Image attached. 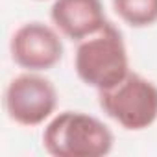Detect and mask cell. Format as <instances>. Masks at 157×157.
Returning <instances> with one entry per match:
<instances>
[{
  "instance_id": "6da1fadb",
  "label": "cell",
  "mask_w": 157,
  "mask_h": 157,
  "mask_svg": "<svg viewBox=\"0 0 157 157\" xmlns=\"http://www.w3.org/2000/svg\"><path fill=\"white\" fill-rule=\"evenodd\" d=\"M113 144L109 126L83 111L56 113L43 129V146L54 157H104Z\"/></svg>"
},
{
  "instance_id": "7a4b0ae2",
  "label": "cell",
  "mask_w": 157,
  "mask_h": 157,
  "mask_svg": "<svg viewBox=\"0 0 157 157\" xmlns=\"http://www.w3.org/2000/svg\"><path fill=\"white\" fill-rule=\"evenodd\" d=\"M74 70L87 87L98 93L120 83L131 68L128 46L118 28L107 22L100 32L78 43Z\"/></svg>"
},
{
  "instance_id": "3957f363",
  "label": "cell",
  "mask_w": 157,
  "mask_h": 157,
  "mask_svg": "<svg viewBox=\"0 0 157 157\" xmlns=\"http://www.w3.org/2000/svg\"><path fill=\"white\" fill-rule=\"evenodd\" d=\"M100 109L126 131H142L157 122V85L129 72L120 83L98 93Z\"/></svg>"
},
{
  "instance_id": "277c9868",
  "label": "cell",
  "mask_w": 157,
  "mask_h": 157,
  "mask_svg": "<svg viewBox=\"0 0 157 157\" xmlns=\"http://www.w3.org/2000/svg\"><path fill=\"white\" fill-rule=\"evenodd\" d=\"M4 107L11 122L35 128L46 124L57 107V89L43 72L24 70L11 78L4 93Z\"/></svg>"
},
{
  "instance_id": "5b68a950",
  "label": "cell",
  "mask_w": 157,
  "mask_h": 157,
  "mask_svg": "<svg viewBox=\"0 0 157 157\" xmlns=\"http://www.w3.org/2000/svg\"><path fill=\"white\" fill-rule=\"evenodd\" d=\"M63 39L54 24L30 21L21 24L10 41L11 61L30 72H46L63 57Z\"/></svg>"
},
{
  "instance_id": "8992f818",
  "label": "cell",
  "mask_w": 157,
  "mask_h": 157,
  "mask_svg": "<svg viewBox=\"0 0 157 157\" xmlns=\"http://www.w3.org/2000/svg\"><path fill=\"white\" fill-rule=\"evenodd\" d=\"M50 21L63 37L76 43L94 35L109 22L102 0H54Z\"/></svg>"
},
{
  "instance_id": "52a82bcc",
  "label": "cell",
  "mask_w": 157,
  "mask_h": 157,
  "mask_svg": "<svg viewBox=\"0 0 157 157\" xmlns=\"http://www.w3.org/2000/svg\"><path fill=\"white\" fill-rule=\"evenodd\" d=\"M117 17L131 28L157 24V0H111Z\"/></svg>"
},
{
  "instance_id": "ba28073f",
  "label": "cell",
  "mask_w": 157,
  "mask_h": 157,
  "mask_svg": "<svg viewBox=\"0 0 157 157\" xmlns=\"http://www.w3.org/2000/svg\"><path fill=\"white\" fill-rule=\"evenodd\" d=\"M37 2H46V0H37ZM52 2H54V0H52Z\"/></svg>"
}]
</instances>
